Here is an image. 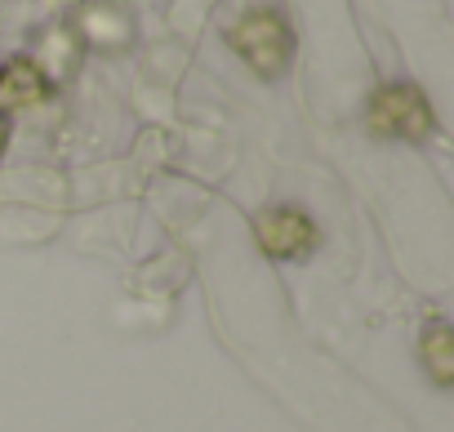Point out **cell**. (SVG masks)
<instances>
[{
    "instance_id": "obj_3",
    "label": "cell",
    "mask_w": 454,
    "mask_h": 432,
    "mask_svg": "<svg viewBox=\"0 0 454 432\" xmlns=\"http://www.w3.org/2000/svg\"><path fill=\"white\" fill-rule=\"evenodd\" d=\"M254 237L263 246L268 259L277 263H294V259H308L317 246H321V228L308 219L299 205H268L259 209L254 219Z\"/></svg>"
},
{
    "instance_id": "obj_4",
    "label": "cell",
    "mask_w": 454,
    "mask_h": 432,
    "mask_svg": "<svg viewBox=\"0 0 454 432\" xmlns=\"http://www.w3.org/2000/svg\"><path fill=\"white\" fill-rule=\"evenodd\" d=\"M50 94H54V81H50V72L36 59L19 54L10 63H0V116L41 107V103H50Z\"/></svg>"
},
{
    "instance_id": "obj_5",
    "label": "cell",
    "mask_w": 454,
    "mask_h": 432,
    "mask_svg": "<svg viewBox=\"0 0 454 432\" xmlns=\"http://www.w3.org/2000/svg\"><path fill=\"white\" fill-rule=\"evenodd\" d=\"M419 361H423V370H427V379H432L436 388H450V383H454V334H450L445 321H432V326L423 330V339H419Z\"/></svg>"
},
{
    "instance_id": "obj_6",
    "label": "cell",
    "mask_w": 454,
    "mask_h": 432,
    "mask_svg": "<svg viewBox=\"0 0 454 432\" xmlns=\"http://www.w3.org/2000/svg\"><path fill=\"white\" fill-rule=\"evenodd\" d=\"M5 147H10V121L0 116V156H5Z\"/></svg>"
},
{
    "instance_id": "obj_2",
    "label": "cell",
    "mask_w": 454,
    "mask_h": 432,
    "mask_svg": "<svg viewBox=\"0 0 454 432\" xmlns=\"http://www.w3.org/2000/svg\"><path fill=\"white\" fill-rule=\"evenodd\" d=\"M370 134L374 138H396V143H423L436 130V112L427 103V94L410 81H387L370 94L365 107Z\"/></svg>"
},
{
    "instance_id": "obj_1",
    "label": "cell",
    "mask_w": 454,
    "mask_h": 432,
    "mask_svg": "<svg viewBox=\"0 0 454 432\" xmlns=\"http://www.w3.org/2000/svg\"><path fill=\"white\" fill-rule=\"evenodd\" d=\"M227 45H232L263 81H277L294 59V32H290L286 14L268 10V5L241 14L232 27H227Z\"/></svg>"
}]
</instances>
